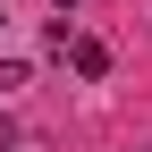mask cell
Listing matches in <instances>:
<instances>
[{
  "instance_id": "277c9868",
  "label": "cell",
  "mask_w": 152,
  "mask_h": 152,
  "mask_svg": "<svg viewBox=\"0 0 152 152\" xmlns=\"http://www.w3.org/2000/svg\"><path fill=\"white\" fill-rule=\"evenodd\" d=\"M68 9H76V0H59V17H68Z\"/></svg>"
},
{
  "instance_id": "5b68a950",
  "label": "cell",
  "mask_w": 152,
  "mask_h": 152,
  "mask_svg": "<svg viewBox=\"0 0 152 152\" xmlns=\"http://www.w3.org/2000/svg\"><path fill=\"white\" fill-rule=\"evenodd\" d=\"M9 152H26V144H9Z\"/></svg>"
},
{
  "instance_id": "6da1fadb",
  "label": "cell",
  "mask_w": 152,
  "mask_h": 152,
  "mask_svg": "<svg viewBox=\"0 0 152 152\" xmlns=\"http://www.w3.org/2000/svg\"><path fill=\"white\" fill-rule=\"evenodd\" d=\"M68 68H76V76H110V42H93V34H68Z\"/></svg>"
},
{
  "instance_id": "7a4b0ae2",
  "label": "cell",
  "mask_w": 152,
  "mask_h": 152,
  "mask_svg": "<svg viewBox=\"0 0 152 152\" xmlns=\"http://www.w3.org/2000/svg\"><path fill=\"white\" fill-rule=\"evenodd\" d=\"M26 85H34V76H26V59H0V102H17Z\"/></svg>"
},
{
  "instance_id": "3957f363",
  "label": "cell",
  "mask_w": 152,
  "mask_h": 152,
  "mask_svg": "<svg viewBox=\"0 0 152 152\" xmlns=\"http://www.w3.org/2000/svg\"><path fill=\"white\" fill-rule=\"evenodd\" d=\"M9 144H17V127H9V110H0V152H9Z\"/></svg>"
}]
</instances>
